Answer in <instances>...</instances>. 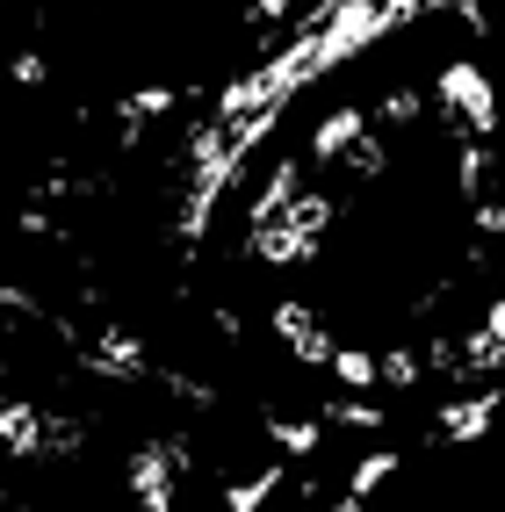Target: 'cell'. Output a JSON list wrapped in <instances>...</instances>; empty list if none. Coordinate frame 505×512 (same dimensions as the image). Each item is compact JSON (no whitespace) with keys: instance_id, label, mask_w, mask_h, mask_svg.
Wrapping results in <instances>:
<instances>
[{"instance_id":"7","label":"cell","mask_w":505,"mask_h":512,"mask_svg":"<svg viewBox=\"0 0 505 512\" xmlns=\"http://www.w3.org/2000/svg\"><path fill=\"white\" fill-rule=\"evenodd\" d=\"M267 433H275V448H289V455H311L318 448V419H275Z\"/></svg>"},{"instance_id":"10","label":"cell","mask_w":505,"mask_h":512,"mask_svg":"<svg viewBox=\"0 0 505 512\" xmlns=\"http://www.w3.org/2000/svg\"><path fill=\"white\" fill-rule=\"evenodd\" d=\"M15 80H22V87H37V80H44V58H37V51H22V58H15Z\"/></svg>"},{"instance_id":"2","label":"cell","mask_w":505,"mask_h":512,"mask_svg":"<svg viewBox=\"0 0 505 512\" xmlns=\"http://www.w3.org/2000/svg\"><path fill=\"white\" fill-rule=\"evenodd\" d=\"M44 419H37V404H8V412H0V440H8V455H44Z\"/></svg>"},{"instance_id":"8","label":"cell","mask_w":505,"mask_h":512,"mask_svg":"<svg viewBox=\"0 0 505 512\" xmlns=\"http://www.w3.org/2000/svg\"><path fill=\"white\" fill-rule=\"evenodd\" d=\"M383 383H397V390H404V383H419V354H412V347L383 354Z\"/></svg>"},{"instance_id":"12","label":"cell","mask_w":505,"mask_h":512,"mask_svg":"<svg viewBox=\"0 0 505 512\" xmlns=\"http://www.w3.org/2000/svg\"><path fill=\"white\" fill-rule=\"evenodd\" d=\"M484 231H498V238H505V202H484Z\"/></svg>"},{"instance_id":"1","label":"cell","mask_w":505,"mask_h":512,"mask_svg":"<svg viewBox=\"0 0 505 512\" xmlns=\"http://www.w3.org/2000/svg\"><path fill=\"white\" fill-rule=\"evenodd\" d=\"M166 462H181V455L174 448H145L130 462V491H138L145 512H174V476H166Z\"/></svg>"},{"instance_id":"6","label":"cell","mask_w":505,"mask_h":512,"mask_svg":"<svg viewBox=\"0 0 505 512\" xmlns=\"http://www.w3.org/2000/svg\"><path fill=\"white\" fill-rule=\"evenodd\" d=\"M332 375H340L347 390H368V383H376V354H368V347H340V354H332Z\"/></svg>"},{"instance_id":"13","label":"cell","mask_w":505,"mask_h":512,"mask_svg":"<svg viewBox=\"0 0 505 512\" xmlns=\"http://www.w3.org/2000/svg\"><path fill=\"white\" fill-rule=\"evenodd\" d=\"M491 339H498V347H505V303H491V325H484Z\"/></svg>"},{"instance_id":"5","label":"cell","mask_w":505,"mask_h":512,"mask_svg":"<svg viewBox=\"0 0 505 512\" xmlns=\"http://www.w3.org/2000/svg\"><path fill=\"white\" fill-rule=\"evenodd\" d=\"M275 491H282V469H260V476H246V484H231L224 505H231V512H260Z\"/></svg>"},{"instance_id":"11","label":"cell","mask_w":505,"mask_h":512,"mask_svg":"<svg viewBox=\"0 0 505 512\" xmlns=\"http://www.w3.org/2000/svg\"><path fill=\"white\" fill-rule=\"evenodd\" d=\"M419 8H426V0H383V15H390V22H404V15H419Z\"/></svg>"},{"instance_id":"9","label":"cell","mask_w":505,"mask_h":512,"mask_svg":"<svg viewBox=\"0 0 505 512\" xmlns=\"http://www.w3.org/2000/svg\"><path fill=\"white\" fill-rule=\"evenodd\" d=\"M325 419H332V426H383V412H376V404H354V397H347V404H332Z\"/></svg>"},{"instance_id":"4","label":"cell","mask_w":505,"mask_h":512,"mask_svg":"<svg viewBox=\"0 0 505 512\" xmlns=\"http://www.w3.org/2000/svg\"><path fill=\"white\" fill-rule=\"evenodd\" d=\"M354 138H361V109H332V116L318 123V138H311V152H318V159H340V152H347Z\"/></svg>"},{"instance_id":"3","label":"cell","mask_w":505,"mask_h":512,"mask_svg":"<svg viewBox=\"0 0 505 512\" xmlns=\"http://www.w3.org/2000/svg\"><path fill=\"white\" fill-rule=\"evenodd\" d=\"M491 419H498V397H462L441 412V440H477Z\"/></svg>"}]
</instances>
